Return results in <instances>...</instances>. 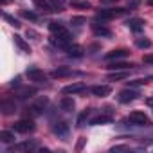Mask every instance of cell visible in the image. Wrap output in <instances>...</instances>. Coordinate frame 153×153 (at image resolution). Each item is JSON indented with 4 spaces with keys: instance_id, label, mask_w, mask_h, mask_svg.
Returning a JSON list of instances; mask_svg holds the SVG:
<instances>
[{
    "instance_id": "obj_10",
    "label": "cell",
    "mask_w": 153,
    "mask_h": 153,
    "mask_svg": "<svg viewBox=\"0 0 153 153\" xmlns=\"http://www.w3.org/2000/svg\"><path fill=\"white\" fill-rule=\"evenodd\" d=\"M36 94V88L34 87H18L16 88V97L18 99H29V97H33Z\"/></svg>"
},
{
    "instance_id": "obj_39",
    "label": "cell",
    "mask_w": 153,
    "mask_h": 153,
    "mask_svg": "<svg viewBox=\"0 0 153 153\" xmlns=\"http://www.w3.org/2000/svg\"><path fill=\"white\" fill-rule=\"evenodd\" d=\"M128 2H130V6H137V4H139V0H128Z\"/></svg>"
},
{
    "instance_id": "obj_5",
    "label": "cell",
    "mask_w": 153,
    "mask_h": 153,
    "mask_svg": "<svg viewBox=\"0 0 153 153\" xmlns=\"http://www.w3.org/2000/svg\"><path fill=\"white\" fill-rule=\"evenodd\" d=\"M51 43L56 45V47H61V49H67L70 45V34L68 33H63V34H54L51 38Z\"/></svg>"
},
{
    "instance_id": "obj_24",
    "label": "cell",
    "mask_w": 153,
    "mask_h": 153,
    "mask_svg": "<svg viewBox=\"0 0 153 153\" xmlns=\"http://www.w3.org/2000/svg\"><path fill=\"white\" fill-rule=\"evenodd\" d=\"M33 2L36 4V7H40L43 11H56L54 6L51 4V0H33Z\"/></svg>"
},
{
    "instance_id": "obj_14",
    "label": "cell",
    "mask_w": 153,
    "mask_h": 153,
    "mask_svg": "<svg viewBox=\"0 0 153 153\" xmlns=\"http://www.w3.org/2000/svg\"><path fill=\"white\" fill-rule=\"evenodd\" d=\"M92 31H94V34H97V36H105V38H110V36H112V31H110L106 25L92 24Z\"/></svg>"
},
{
    "instance_id": "obj_26",
    "label": "cell",
    "mask_w": 153,
    "mask_h": 153,
    "mask_svg": "<svg viewBox=\"0 0 153 153\" xmlns=\"http://www.w3.org/2000/svg\"><path fill=\"white\" fill-rule=\"evenodd\" d=\"M49 29H51L52 34H63V33H67V29H65L59 22H51V24H49Z\"/></svg>"
},
{
    "instance_id": "obj_23",
    "label": "cell",
    "mask_w": 153,
    "mask_h": 153,
    "mask_svg": "<svg viewBox=\"0 0 153 153\" xmlns=\"http://www.w3.org/2000/svg\"><path fill=\"white\" fill-rule=\"evenodd\" d=\"M59 106H61V110H65V112H72V110H74V99L68 97V96H65V97L59 101Z\"/></svg>"
},
{
    "instance_id": "obj_12",
    "label": "cell",
    "mask_w": 153,
    "mask_h": 153,
    "mask_svg": "<svg viewBox=\"0 0 153 153\" xmlns=\"http://www.w3.org/2000/svg\"><path fill=\"white\" fill-rule=\"evenodd\" d=\"M52 131L58 135V137H65L68 133V124L65 121H59V123H54L52 124Z\"/></svg>"
},
{
    "instance_id": "obj_20",
    "label": "cell",
    "mask_w": 153,
    "mask_h": 153,
    "mask_svg": "<svg viewBox=\"0 0 153 153\" xmlns=\"http://www.w3.org/2000/svg\"><path fill=\"white\" fill-rule=\"evenodd\" d=\"M65 51L70 58H81L83 56V47H79V45H68Z\"/></svg>"
},
{
    "instance_id": "obj_27",
    "label": "cell",
    "mask_w": 153,
    "mask_h": 153,
    "mask_svg": "<svg viewBox=\"0 0 153 153\" xmlns=\"http://www.w3.org/2000/svg\"><path fill=\"white\" fill-rule=\"evenodd\" d=\"M135 45H137L139 49H149V47H151V42H149L148 38H137V40H135Z\"/></svg>"
},
{
    "instance_id": "obj_7",
    "label": "cell",
    "mask_w": 153,
    "mask_h": 153,
    "mask_svg": "<svg viewBox=\"0 0 153 153\" xmlns=\"http://www.w3.org/2000/svg\"><path fill=\"white\" fill-rule=\"evenodd\" d=\"M36 148V144L33 142V140H25V142H20V144H15V146H11L9 148V153H22V151H31V149H34Z\"/></svg>"
},
{
    "instance_id": "obj_35",
    "label": "cell",
    "mask_w": 153,
    "mask_h": 153,
    "mask_svg": "<svg viewBox=\"0 0 153 153\" xmlns=\"http://www.w3.org/2000/svg\"><path fill=\"white\" fill-rule=\"evenodd\" d=\"M130 149V146H114L110 151H128Z\"/></svg>"
},
{
    "instance_id": "obj_11",
    "label": "cell",
    "mask_w": 153,
    "mask_h": 153,
    "mask_svg": "<svg viewBox=\"0 0 153 153\" xmlns=\"http://www.w3.org/2000/svg\"><path fill=\"white\" fill-rule=\"evenodd\" d=\"M87 87H85V83H72V85H68V87H65L61 92L65 94V96H68V94H79V92H83Z\"/></svg>"
},
{
    "instance_id": "obj_8",
    "label": "cell",
    "mask_w": 153,
    "mask_h": 153,
    "mask_svg": "<svg viewBox=\"0 0 153 153\" xmlns=\"http://www.w3.org/2000/svg\"><path fill=\"white\" fill-rule=\"evenodd\" d=\"M90 92H92L94 96H97V97H106V96L112 94V87H110V85H94V87L90 88Z\"/></svg>"
},
{
    "instance_id": "obj_13",
    "label": "cell",
    "mask_w": 153,
    "mask_h": 153,
    "mask_svg": "<svg viewBox=\"0 0 153 153\" xmlns=\"http://www.w3.org/2000/svg\"><path fill=\"white\" fill-rule=\"evenodd\" d=\"M126 25L130 27V31L140 33V31L144 29V20H140V18H130V20L126 22Z\"/></svg>"
},
{
    "instance_id": "obj_21",
    "label": "cell",
    "mask_w": 153,
    "mask_h": 153,
    "mask_svg": "<svg viewBox=\"0 0 153 153\" xmlns=\"http://www.w3.org/2000/svg\"><path fill=\"white\" fill-rule=\"evenodd\" d=\"M90 114H92V110H90V108H87V110H83V112H81V114L78 115V121H76V124H78V128H83V126L87 124V121H88Z\"/></svg>"
},
{
    "instance_id": "obj_41",
    "label": "cell",
    "mask_w": 153,
    "mask_h": 153,
    "mask_svg": "<svg viewBox=\"0 0 153 153\" xmlns=\"http://www.w3.org/2000/svg\"><path fill=\"white\" fill-rule=\"evenodd\" d=\"M148 4H149V6H153V0H148Z\"/></svg>"
},
{
    "instance_id": "obj_38",
    "label": "cell",
    "mask_w": 153,
    "mask_h": 153,
    "mask_svg": "<svg viewBox=\"0 0 153 153\" xmlns=\"http://www.w3.org/2000/svg\"><path fill=\"white\" fill-rule=\"evenodd\" d=\"M146 105H148V106H151V108H153V96H151V97H148V99H146Z\"/></svg>"
},
{
    "instance_id": "obj_37",
    "label": "cell",
    "mask_w": 153,
    "mask_h": 153,
    "mask_svg": "<svg viewBox=\"0 0 153 153\" xmlns=\"http://www.w3.org/2000/svg\"><path fill=\"white\" fill-rule=\"evenodd\" d=\"M11 87H20V78H15V79L11 81Z\"/></svg>"
},
{
    "instance_id": "obj_15",
    "label": "cell",
    "mask_w": 153,
    "mask_h": 153,
    "mask_svg": "<svg viewBox=\"0 0 153 153\" xmlns=\"http://www.w3.org/2000/svg\"><path fill=\"white\" fill-rule=\"evenodd\" d=\"M133 65L131 63H126V61H112V63H108V70L110 72H114V70H128V68H131Z\"/></svg>"
},
{
    "instance_id": "obj_40",
    "label": "cell",
    "mask_w": 153,
    "mask_h": 153,
    "mask_svg": "<svg viewBox=\"0 0 153 153\" xmlns=\"http://www.w3.org/2000/svg\"><path fill=\"white\" fill-rule=\"evenodd\" d=\"M103 2H117V0H103Z\"/></svg>"
},
{
    "instance_id": "obj_1",
    "label": "cell",
    "mask_w": 153,
    "mask_h": 153,
    "mask_svg": "<svg viewBox=\"0 0 153 153\" xmlns=\"http://www.w3.org/2000/svg\"><path fill=\"white\" fill-rule=\"evenodd\" d=\"M123 15H126V9H123V7L97 11V18H101V20H112V18H117V16H123Z\"/></svg>"
},
{
    "instance_id": "obj_29",
    "label": "cell",
    "mask_w": 153,
    "mask_h": 153,
    "mask_svg": "<svg viewBox=\"0 0 153 153\" xmlns=\"http://www.w3.org/2000/svg\"><path fill=\"white\" fill-rule=\"evenodd\" d=\"M4 20H7V22H9V24H11L13 27H16V29H18V27L22 25V24H20L18 20H16V18H13V16H11V15H7V13H4Z\"/></svg>"
},
{
    "instance_id": "obj_30",
    "label": "cell",
    "mask_w": 153,
    "mask_h": 153,
    "mask_svg": "<svg viewBox=\"0 0 153 153\" xmlns=\"http://www.w3.org/2000/svg\"><path fill=\"white\" fill-rule=\"evenodd\" d=\"M72 6L78 9H90V2H78V0H72Z\"/></svg>"
},
{
    "instance_id": "obj_36",
    "label": "cell",
    "mask_w": 153,
    "mask_h": 153,
    "mask_svg": "<svg viewBox=\"0 0 153 153\" xmlns=\"http://www.w3.org/2000/svg\"><path fill=\"white\" fill-rule=\"evenodd\" d=\"M144 63H153V56L151 54H148V56H144V59H142Z\"/></svg>"
},
{
    "instance_id": "obj_31",
    "label": "cell",
    "mask_w": 153,
    "mask_h": 153,
    "mask_svg": "<svg viewBox=\"0 0 153 153\" xmlns=\"http://www.w3.org/2000/svg\"><path fill=\"white\" fill-rule=\"evenodd\" d=\"M65 2H72V0H51V4L54 6L56 11H61V6H63Z\"/></svg>"
},
{
    "instance_id": "obj_17",
    "label": "cell",
    "mask_w": 153,
    "mask_h": 153,
    "mask_svg": "<svg viewBox=\"0 0 153 153\" xmlns=\"http://www.w3.org/2000/svg\"><path fill=\"white\" fill-rule=\"evenodd\" d=\"M108 123H112V115L110 114H101V115H97V117H94L90 121L92 126H101V124H108Z\"/></svg>"
},
{
    "instance_id": "obj_22",
    "label": "cell",
    "mask_w": 153,
    "mask_h": 153,
    "mask_svg": "<svg viewBox=\"0 0 153 153\" xmlns=\"http://www.w3.org/2000/svg\"><path fill=\"white\" fill-rule=\"evenodd\" d=\"M128 76H130L128 70H114V72H110L108 79H110V81H119V79H126Z\"/></svg>"
},
{
    "instance_id": "obj_25",
    "label": "cell",
    "mask_w": 153,
    "mask_h": 153,
    "mask_svg": "<svg viewBox=\"0 0 153 153\" xmlns=\"http://www.w3.org/2000/svg\"><path fill=\"white\" fill-rule=\"evenodd\" d=\"M0 142H4V144H11V142H15V133H13V131H7V130L0 131Z\"/></svg>"
},
{
    "instance_id": "obj_32",
    "label": "cell",
    "mask_w": 153,
    "mask_h": 153,
    "mask_svg": "<svg viewBox=\"0 0 153 153\" xmlns=\"http://www.w3.org/2000/svg\"><path fill=\"white\" fill-rule=\"evenodd\" d=\"M70 24H72V25H78V27H79V25H83V24H87V20H85L83 16H72V20H70Z\"/></svg>"
},
{
    "instance_id": "obj_2",
    "label": "cell",
    "mask_w": 153,
    "mask_h": 153,
    "mask_svg": "<svg viewBox=\"0 0 153 153\" xmlns=\"http://www.w3.org/2000/svg\"><path fill=\"white\" fill-rule=\"evenodd\" d=\"M139 96H140V94H139L137 90H133L131 87H128V88H124V90H121V92L117 94V101H119V103H131V101H135Z\"/></svg>"
},
{
    "instance_id": "obj_9",
    "label": "cell",
    "mask_w": 153,
    "mask_h": 153,
    "mask_svg": "<svg viewBox=\"0 0 153 153\" xmlns=\"http://www.w3.org/2000/svg\"><path fill=\"white\" fill-rule=\"evenodd\" d=\"M128 121L131 124H135V126H140V124H146L148 123V115L144 112H131L130 117H128Z\"/></svg>"
},
{
    "instance_id": "obj_6",
    "label": "cell",
    "mask_w": 153,
    "mask_h": 153,
    "mask_svg": "<svg viewBox=\"0 0 153 153\" xmlns=\"http://www.w3.org/2000/svg\"><path fill=\"white\" fill-rule=\"evenodd\" d=\"M128 54H130V51H126V49H114V51H110V52L105 54V59L106 61H117V59L126 58Z\"/></svg>"
},
{
    "instance_id": "obj_33",
    "label": "cell",
    "mask_w": 153,
    "mask_h": 153,
    "mask_svg": "<svg viewBox=\"0 0 153 153\" xmlns=\"http://www.w3.org/2000/svg\"><path fill=\"white\" fill-rule=\"evenodd\" d=\"M144 83H146V79H135V81H130V87L133 88V87H140Z\"/></svg>"
},
{
    "instance_id": "obj_34",
    "label": "cell",
    "mask_w": 153,
    "mask_h": 153,
    "mask_svg": "<svg viewBox=\"0 0 153 153\" xmlns=\"http://www.w3.org/2000/svg\"><path fill=\"white\" fill-rule=\"evenodd\" d=\"M85 142H87V139H85V137H79V142H78V146H76V149L81 151V149H83V146H85Z\"/></svg>"
},
{
    "instance_id": "obj_16",
    "label": "cell",
    "mask_w": 153,
    "mask_h": 153,
    "mask_svg": "<svg viewBox=\"0 0 153 153\" xmlns=\"http://www.w3.org/2000/svg\"><path fill=\"white\" fill-rule=\"evenodd\" d=\"M13 40H15V43H16V47L22 51V52H25V54H31V47H29V43L22 38V36H18V34H15L13 36Z\"/></svg>"
},
{
    "instance_id": "obj_4",
    "label": "cell",
    "mask_w": 153,
    "mask_h": 153,
    "mask_svg": "<svg viewBox=\"0 0 153 153\" xmlns=\"http://www.w3.org/2000/svg\"><path fill=\"white\" fill-rule=\"evenodd\" d=\"M27 78H29V81H34V83H45L47 81V74L43 72V70H40V68H36V67H31V68H27Z\"/></svg>"
},
{
    "instance_id": "obj_28",
    "label": "cell",
    "mask_w": 153,
    "mask_h": 153,
    "mask_svg": "<svg viewBox=\"0 0 153 153\" xmlns=\"http://www.w3.org/2000/svg\"><path fill=\"white\" fill-rule=\"evenodd\" d=\"M22 16L27 18V20H31V22H36V20H38V15H36V13H33V11H25V9H22Z\"/></svg>"
},
{
    "instance_id": "obj_3",
    "label": "cell",
    "mask_w": 153,
    "mask_h": 153,
    "mask_svg": "<svg viewBox=\"0 0 153 153\" xmlns=\"http://www.w3.org/2000/svg\"><path fill=\"white\" fill-rule=\"evenodd\" d=\"M34 123L33 119H22V121H16L13 124V130L18 131V133H29V131H34Z\"/></svg>"
},
{
    "instance_id": "obj_19",
    "label": "cell",
    "mask_w": 153,
    "mask_h": 153,
    "mask_svg": "<svg viewBox=\"0 0 153 153\" xmlns=\"http://www.w3.org/2000/svg\"><path fill=\"white\" fill-rule=\"evenodd\" d=\"M70 74H72V70H70L68 67H58L56 70L51 72V78L58 79V78H67V76H70Z\"/></svg>"
},
{
    "instance_id": "obj_18",
    "label": "cell",
    "mask_w": 153,
    "mask_h": 153,
    "mask_svg": "<svg viewBox=\"0 0 153 153\" xmlns=\"http://www.w3.org/2000/svg\"><path fill=\"white\" fill-rule=\"evenodd\" d=\"M0 110H2L4 115H11V114L16 112V105L13 101H2L0 103Z\"/></svg>"
}]
</instances>
